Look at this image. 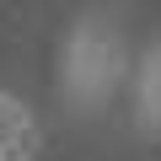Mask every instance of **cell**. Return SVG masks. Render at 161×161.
<instances>
[{"mask_svg": "<svg viewBox=\"0 0 161 161\" xmlns=\"http://www.w3.org/2000/svg\"><path fill=\"white\" fill-rule=\"evenodd\" d=\"M64 97L80 108V113H97L113 86L124 80V48H118V32L113 22H102L97 11H86L75 22L70 43H64Z\"/></svg>", "mask_w": 161, "mask_h": 161, "instance_id": "cell-1", "label": "cell"}, {"mask_svg": "<svg viewBox=\"0 0 161 161\" xmlns=\"http://www.w3.org/2000/svg\"><path fill=\"white\" fill-rule=\"evenodd\" d=\"M43 156V129L32 108L11 92H0V161H38Z\"/></svg>", "mask_w": 161, "mask_h": 161, "instance_id": "cell-2", "label": "cell"}, {"mask_svg": "<svg viewBox=\"0 0 161 161\" xmlns=\"http://www.w3.org/2000/svg\"><path fill=\"white\" fill-rule=\"evenodd\" d=\"M134 129L145 140H161V38L134 64Z\"/></svg>", "mask_w": 161, "mask_h": 161, "instance_id": "cell-3", "label": "cell"}]
</instances>
